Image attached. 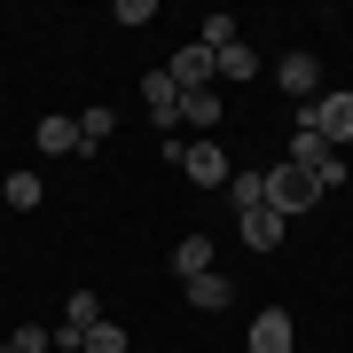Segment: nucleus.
<instances>
[{
  "label": "nucleus",
  "instance_id": "obj_1",
  "mask_svg": "<svg viewBox=\"0 0 353 353\" xmlns=\"http://www.w3.org/2000/svg\"><path fill=\"white\" fill-rule=\"evenodd\" d=\"M299 134H322L330 150H338V141H353V94L338 87V94H314V102H299Z\"/></svg>",
  "mask_w": 353,
  "mask_h": 353
},
{
  "label": "nucleus",
  "instance_id": "obj_2",
  "mask_svg": "<svg viewBox=\"0 0 353 353\" xmlns=\"http://www.w3.org/2000/svg\"><path fill=\"white\" fill-rule=\"evenodd\" d=\"M314 196H322V189H314V181H306L290 157H283V165H267V204H275L283 220H290V212H314Z\"/></svg>",
  "mask_w": 353,
  "mask_h": 353
},
{
  "label": "nucleus",
  "instance_id": "obj_3",
  "mask_svg": "<svg viewBox=\"0 0 353 353\" xmlns=\"http://www.w3.org/2000/svg\"><path fill=\"white\" fill-rule=\"evenodd\" d=\"M165 157L204 189H228V150H212V141H165Z\"/></svg>",
  "mask_w": 353,
  "mask_h": 353
},
{
  "label": "nucleus",
  "instance_id": "obj_4",
  "mask_svg": "<svg viewBox=\"0 0 353 353\" xmlns=\"http://www.w3.org/2000/svg\"><path fill=\"white\" fill-rule=\"evenodd\" d=\"M290 165H299L314 189H338V181H345V165H338V150H330L322 134H299V141H290Z\"/></svg>",
  "mask_w": 353,
  "mask_h": 353
},
{
  "label": "nucleus",
  "instance_id": "obj_5",
  "mask_svg": "<svg viewBox=\"0 0 353 353\" xmlns=\"http://www.w3.org/2000/svg\"><path fill=\"white\" fill-rule=\"evenodd\" d=\"M275 87H283L290 102H314V94H322V71H314V55H306V48H290L283 63H275Z\"/></svg>",
  "mask_w": 353,
  "mask_h": 353
},
{
  "label": "nucleus",
  "instance_id": "obj_6",
  "mask_svg": "<svg viewBox=\"0 0 353 353\" xmlns=\"http://www.w3.org/2000/svg\"><path fill=\"white\" fill-rule=\"evenodd\" d=\"M236 236L252 243V252H275V243H283V212H275V204H243V212H236Z\"/></svg>",
  "mask_w": 353,
  "mask_h": 353
},
{
  "label": "nucleus",
  "instance_id": "obj_7",
  "mask_svg": "<svg viewBox=\"0 0 353 353\" xmlns=\"http://www.w3.org/2000/svg\"><path fill=\"white\" fill-rule=\"evenodd\" d=\"M165 79H173L181 94H189V87H212V48H204V39H189V48L165 63Z\"/></svg>",
  "mask_w": 353,
  "mask_h": 353
},
{
  "label": "nucleus",
  "instance_id": "obj_8",
  "mask_svg": "<svg viewBox=\"0 0 353 353\" xmlns=\"http://www.w3.org/2000/svg\"><path fill=\"white\" fill-rule=\"evenodd\" d=\"M141 102H150V118H157V126H181V87H173L165 71L141 79Z\"/></svg>",
  "mask_w": 353,
  "mask_h": 353
},
{
  "label": "nucleus",
  "instance_id": "obj_9",
  "mask_svg": "<svg viewBox=\"0 0 353 353\" xmlns=\"http://www.w3.org/2000/svg\"><path fill=\"white\" fill-rule=\"evenodd\" d=\"M94 322H102V299H94V290H71V306H63V338H55V345H79Z\"/></svg>",
  "mask_w": 353,
  "mask_h": 353
},
{
  "label": "nucleus",
  "instance_id": "obj_10",
  "mask_svg": "<svg viewBox=\"0 0 353 353\" xmlns=\"http://www.w3.org/2000/svg\"><path fill=\"white\" fill-rule=\"evenodd\" d=\"M252 353H290V314L283 306H267V314L252 322Z\"/></svg>",
  "mask_w": 353,
  "mask_h": 353
},
{
  "label": "nucleus",
  "instance_id": "obj_11",
  "mask_svg": "<svg viewBox=\"0 0 353 353\" xmlns=\"http://www.w3.org/2000/svg\"><path fill=\"white\" fill-rule=\"evenodd\" d=\"M228 299H236V283H228V275H212V267H204V275H189V306H204V314H220Z\"/></svg>",
  "mask_w": 353,
  "mask_h": 353
},
{
  "label": "nucleus",
  "instance_id": "obj_12",
  "mask_svg": "<svg viewBox=\"0 0 353 353\" xmlns=\"http://www.w3.org/2000/svg\"><path fill=\"white\" fill-rule=\"evenodd\" d=\"M39 150H48V157H71V150H87V141H79V118H39Z\"/></svg>",
  "mask_w": 353,
  "mask_h": 353
},
{
  "label": "nucleus",
  "instance_id": "obj_13",
  "mask_svg": "<svg viewBox=\"0 0 353 353\" xmlns=\"http://www.w3.org/2000/svg\"><path fill=\"white\" fill-rule=\"evenodd\" d=\"M212 267V236H181V252H173V275L189 283V275H204Z\"/></svg>",
  "mask_w": 353,
  "mask_h": 353
},
{
  "label": "nucleus",
  "instance_id": "obj_14",
  "mask_svg": "<svg viewBox=\"0 0 353 353\" xmlns=\"http://www.w3.org/2000/svg\"><path fill=\"white\" fill-rule=\"evenodd\" d=\"M181 118L189 126H220V87H189L181 94Z\"/></svg>",
  "mask_w": 353,
  "mask_h": 353
},
{
  "label": "nucleus",
  "instance_id": "obj_15",
  "mask_svg": "<svg viewBox=\"0 0 353 353\" xmlns=\"http://www.w3.org/2000/svg\"><path fill=\"white\" fill-rule=\"evenodd\" d=\"M212 79H252V48H243V39H228V48L212 55Z\"/></svg>",
  "mask_w": 353,
  "mask_h": 353
},
{
  "label": "nucleus",
  "instance_id": "obj_16",
  "mask_svg": "<svg viewBox=\"0 0 353 353\" xmlns=\"http://www.w3.org/2000/svg\"><path fill=\"white\" fill-rule=\"evenodd\" d=\"M79 353H126V330H118V322H94L87 338H79Z\"/></svg>",
  "mask_w": 353,
  "mask_h": 353
},
{
  "label": "nucleus",
  "instance_id": "obj_17",
  "mask_svg": "<svg viewBox=\"0 0 353 353\" xmlns=\"http://www.w3.org/2000/svg\"><path fill=\"white\" fill-rule=\"evenodd\" d=\"M8 204L32 212V204H39V173H8Z\"/></svg>",
  "mask_w": 353,
  "mask_h": 353
},
{
  "label": "nucleus",
  "instance_id": "obj_18",
  "mask_svg": "<svg viewBox=\"0 0 353 353\" xmlns=\"http://www.w3.org/2000/svg\"><path fill=\"white\" fill-rule=\"evenodd\" d=\"M48 345H55V330H39V322H24V330L8 338V353H48Z\"/></svg>",
  "mask_w": 353,
  "mask_h": 353
},
{
  "label": "nucleus",
  "instance_id": "obj_19",
  "mask_svg": "<svg viewBox=\"0 0 353 353\" xmlns=\"http://www.w3.org/2000/svg\"><path fill=\"white\" fill-rule=\"evenodd\" d=\"M110 126H118L110 110H79V141H110Z\"/></svg>",
  "mask_w": 353,
  "mask_h": 353
},
{
  "label": "nucleus",
  "instance_id": "obj_20",
  "mask_svg": "<svg viewBox=\"0 0 353 353\" xmlns=\"http://www.w3.org/2000/svg\"><path fill=\"white\" fill-rule=\"evenodd\" d=\"M0 353H8V345H0Z\"/></svg>",
  "mask_w": 353,
  "mask_h": 353
}]
</instances>
